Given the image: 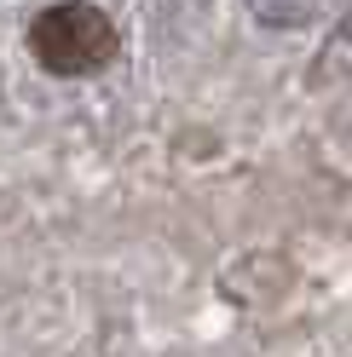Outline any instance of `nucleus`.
Returning <instances> with one entry per match:
<instances>
[{
  "instance_id": "obj_1",
  "label": "nucleus",
  "mask_w": 352,
  "mask_h": 357,
  "mask_svg": "<svg viewBox=\"0 0 352 357\" xmlns=\"http://www.w3.org/2000/svg\"><path fill=\"white\" fill-rule=\"evenodd\" d=\"M29 47L52 75H93L116 58V24L87 0H64V6L35 17Z\"/></svg>"
},
{
  "instance_id": "obj_2",
  "label": "nucleus",
  "mask_w": 352,
  "mask_h": 357,
  "mask_svg": "<svg viewBox=\"0 0 352 357\" xmlns=\"http://www.w3.org/2000/svg\"><path fill=\"white\" fill-rule=\"evenodd\" d=\"M260 24H272V29H300V24H312V17L329 12V0H249Z\"/></svg>"
}]
</instances>
